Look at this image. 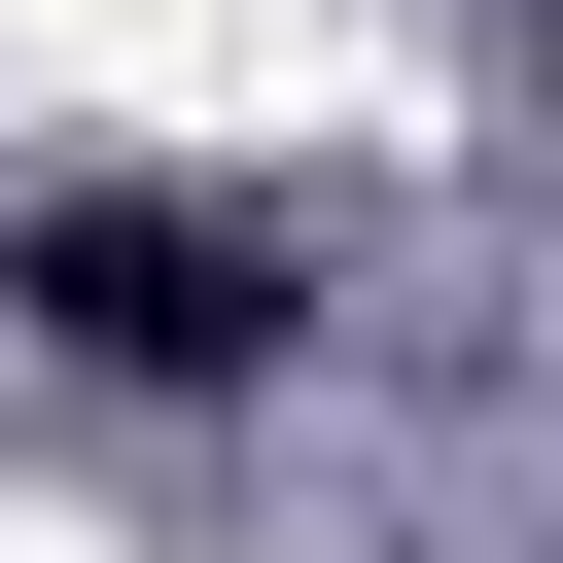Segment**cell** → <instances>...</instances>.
Segmentation results:
<instances>
[{"label":"cell","mask_w":563,"mask_h":563,"mask_svg":"<svg viewBox=\"0 0 563 563\" xmlns=\"http://www.w3.org/2000/svg\"><path fill=\"white\" fill-rule=\"evenodd\" d=\"M493 35H528V70H563V0H493Z\"/></svg>","instance_id":"cell-2"},{"label":"cell","mask_w":563,"mask_h":563,"mask_svg":"<svg viewBox=\"0 0 563 563\" xmlns=\"http://www.w3.org/2000/svg\"><path fill=\"white\" fill-rule=\"evenodd\" d=\"M0 317L70 387H282L317 352V211H246V176H0Z\"/></svg>","instance_id":"cell-1"}]
</instances>
